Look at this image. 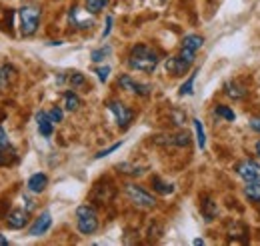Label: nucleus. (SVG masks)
Listing matches in <instances>:
<instances>
[{
  "label": "nucleus",
  "mask_w": 260,
  "mask_h": 246,
  "mask_svg": "<svg viewBox=\"0 0 260 246\" xmlns=\"http://www.w3.org/2000/svg\"><path fill=\"white\" fill-rule=\"evenodd\" d=\"M124 192H126V196L130 198V202L134 206H138V208H154L156 206V198L148 190H144L142 186L126 184L124 186Z\"/></svg>",
  "instance_id": "4"
},
{
  "label": "nucleus",
  "mask_w": 260,
  "mask_h": 246,
  "mask_svg": "<svg viewBox=\"0 0 260 246\" xmlns=\"http://www.w3.org/2000/svg\"><path fill=\"white\" fill-rule=\"evenodd\" d=\"M16 78V68L12 64H4L0 66V90H6Z\"/></svg>",
  "instance_id": "15"
},
{
  "label": "nucleus",
  "mask_w": 260,
  "mask_h": 246,
  "mask_svg": "<svg viewBox=\"0 0 260 246\" xmlns=\"http://www.w3.org/2000/svg\"><path fill=\"white\" fill-rule=\"evenodd\" d=\"M204 44V38L200 34H188L182 38V48H188V50H200Z\"/></svg>",
  "instance_id": "17"
},
{
  "label": "nucleus",
  "mask_w": 260,
  "mask_h": 246,
  "mask_svg": "<svg viewBox=\"0 0 260 246\" xmlns=\"http://www.w3.org/2000/svg\"><path fill=\"white\" fill-rule=\"evenodd\" d=\"M40 6L36 4H24L18 10V18H20V34L22 36H32L40 26Z\"/></svg>",
  "instance_id": "2"
},
{
  "label": "nucleus",
  "mask_w": 260,
  "mask_h": 246,
  "mask_svg": "<svg viewBox=\"0 0 260 246\" xmlns=\"http://www.w3.org/2000/svg\"><path fill=\"white\" fill-rule=\"evenodd\" d=\"M202 214H204V218L210 222V220H214L216 214H218V206H216L210 198H206V200L202 202Z\"/></svg>",
  "instance_id": "18"
},
{
  "label": "nucleus",
  "mask_w": 260,
  "mask_h": 246,
  "mask_svg": "<svg viewBox=\"0 0 260 246\" xmlns=\"http://www.w3.org/2000/svg\"><path fill=\"white\" fill-rule=\"evenodd\" d=\"M244 194L252 202H258L260 204V182H248V186H244Z\"/></svg>",
  "instance_id": "19"
},
{
  "label": "nucleus",
  "mask_w": 260,
  "mask_h": 246,
  "mask_svg": "<svg viewBox=\"0 0 260 246\" xmlns=\"http://www.w3.org/2000/svg\"><path fill=\"white\" fill-rule=\"evenodd\" d=\"M224 93L230 96V98H234V100H240V98H244L246 96V86L242 84V82H238V80H230L226 82V86H224Z\"/></svg>",
  "instance_id": "16"
},
{
  "label": "nucleus",
  "mask_w": 260,
  "mask_h": 246,
  "mask_svg": "<svg viewBox=\"0 0 260 246\" xmlns=\"http://www.w3.org/2000/svg\"><path fill=\"white\" fill-rule=\"evenodd\" d=\"M64 106H66V110H78V106H80L78 94L72 93V90L64 93Z\"/></svg>",
  "instance_id": "20"
},
{
  "label": "nucleus",
  "mask_w": 260,
  "mask_h": 246,
  "mask_svg": "<svg viewBox=\"0 0 260 246\" xmlns=\"http://www.w3.org/2000/svg\"><path fill=\"white\" fill-rule=\"evenodd\" d=\"M106 106H108V110L114 114L116 124H118L120 128H126V126H130V122L134 120V112L130 110L126 104H122V102H118V100H110Z\"/></svg>",
  "instance_id": "6"
},
{
  "label": "nucleus",
  "mask_w": 260,
  "mask_h": 246,
  "mask_svg": "<svg viewBox=\"0 0 260 246\" xmlns=\"http://www.w3.org/2000/svg\"><path fill=\"white\" fill-rule=\"evenodd\" d=\"M68 82L76 88V86H84V84H86V78H84V74H82V72H76V70H74V72H70V74H68Z\"/></svg>",
  "instance_id": "25"
},
{
  "label": "nucleus",
  "mask_w": 260,
  "mask_h": 246,
  "mask_svg": "<svg viewBox=\"0 0 260 246\" xmlns=\"http://www.w3.org/2000/svg\"><path fill=\"white\" fill-rule=\"evenodd\" d=\"M254 150H256V154H258V156H260V140H258V142H256V146H254Z\"/></svg>",
  "instance_id": "36"
},
{
  "label": "nucleus",
  "mask_w": 260,
  "mask_h": 246,
  "mask_svg": "<svg viewBox=\"0 0 260 246\" xmlns=\"http://www.w3.org/2000/svg\"><path fill=\"white\" fill-rule=\"evenodd\" d=\"M192 64H194L192 60H188V58H184L182 54H178V56L168 58L164 66H166L168 74H172V76H182V74H186V72H188V68H190Z\"/></svg>",
  "instance_id": "9"
},
{
  "label": "nucleus",
  "mask_w": 260,
  "mask_h": 246,
  "mask_svg": "<svg viewBox=\"0 0 260 246\" xmlns=\"http://www.w3.org/2000/svg\"><path fill=\"white\" fill-rule=\"evenodd\" d=\"M76 226L80 234H94L98 230V214L88 204H82L76 208Z\"/></svg>",
  "instance_id": "3"
},
{
  "label": "nucleus",
  "mask_w": 260,
  "mask_h": 246,
  "mask_svg": "<svg viewBox=\"0 0 260 246\" xmlns=\"http://www.w3.org/2000/svg\"><path fill=\"white\" fill-rule=\"evenodd\" d=\"M50 226H52V216H50V212H42V214L32 222L28 234H30V236H42V234H46V232L50 230Z\"/></svg>",
  "instance_id": "12"
},
{
  "label": "nucleus",
  "mask_w": 260,
  "mask_h": 246,
  "mask_svg": "<svg viewBox=\"0 0 260 246\" xmlns=\"http://www.w3.org/2000/svg\"><path fill=\"white\" fill-rule=\"evenodd\" d=\"M0 146H10V140H8V134L6 130L0 126Z\"/></svg>",
  "instance_id": "32"
},
{
  "label": "nucleus",
  "mask_w": 260,
  "mask_h": 246,
  "mask_svg": "<svg viewBox=\"0 0 260 246\" xmlns=\"http://www.w3.org/2000/svg\"><path fill=\"white\" fill-rule=\"evenodd\" d=\"M68 22L72 24V26H76V28H80V30H86V28H92V24H94V18L90 16V12L84 8H78V6H72L70 8V12H68Z\"/></svg>",
  "instance_id": "7"
},
{
  "label": "nucleus",
  "mask_w": 260,
  "mask_h": 246,
  "mask_svg": "<svg viewBox=\"0 0 260 246\" xmlns=\"http://www.w3.org/2000/svg\"><path fill=\"white\" fill-rule=\"evenodd\" d=\"M0 246H8V238L4 234H0Z\"/></svg>",
  "instance_id": "35"
},
{
  "label": "nucleus",
  "mask_w": 260,
  "mask_h": 246,
  "mask_svg": "<svg viewBox=\"0 0 260 246\" xmlns=\"http://www.w3.org/2000/svg\"><path fill=\"white\" fill-rule=\"evenodd\" d=\"M28 208L24 210V208H14V210H10L8 216H6V224L10 226V228H14V230H20V228H24L26 224H28Z\"/></svg>",
  "instance_id": "11"
},
{
  "label": "nucleus",
  "mask_w": 260,
  "mask_h": 246,
  "mask_svg": "<svg viewBox=\"0 0 260 246\" xmlns=\"http://www.w3.org/2000/svg\"><path fill=\"white\" fill-rule=\"evenodd\" d=\"M110 30H112V16L106 18V28H104V32H102V38H106V36L110 34Z\"/></svg>",
  "instance_id": "33"
},
{
  "label": "nucleus",
  "mask_w": 260,
  "mask_h": 246,
  "mask_svg": "<svg viewBox=\"0 0 260 246\" xmlns=\"http://www.w3.org/2000/svg\"><path fill=\"white\" fill-rule=\"evenodd\" d=\"M36 126H38V132H40V134H42L44 138H50V136H52V130H54V122L50 120L48 112L40 110V112L36 114Z\"/></svg>",
  "instance_id": "13"
},
{
  "label": "nucleus",
  "mask_w": 260,
  "mask_h": 246,
  "mask_svg": "<svg viewBox=\"0 0 260 246\" xmlns=\"http://www.w3.org/2000/svg\"><path fill=\"white\" fill-rule=\"evenodd\" d=\"M236 174L248 184V182H260V164L254 160H242L236 164Z\"/></svg>",
  "instance_id": "5"
},
{
  "label": "nucleus",
  "mask_w": 260,
  "mask_h": 246,
  "mask_svg": "<svg viewBox=\"0 0 260 246\" xmlns=\"http://www.w3.org/2000/svg\"><path fill=\"white\" fill-rule=\"evenodd\" d=\"M194 78H196V72H192L190 76H188V80L180 86V96H188V94H192V86H194Z\"/></svg>",
  "instance_id": "27"
},
{
  "label": "nucleus",
  "mask_w": 260,
  "mask_h": 246,
  "mask_svg": "<svg viewBox=\"0 0 260 246\" xmlns=\"http://www.w3.org/2000/svg\"><path fill=\"white\" fill-rule=\"evenodd\" d=\"M192 124H194V130H196V142H198V148H202V150H204V146H206V134H204L202 122H200L198 118H194Z\"/></svg>",
  "instance_id": "23"
},
{
  "label": "nucleus",
  "mask_w": 260,
  "mask_h": 246,
  "mask_svg": "<svg viewBox=\"0 0 260 246\" xmlns=\"http://www.w3.org/2000/svg\"><path fill=\"white\" fill-rule=\"evenodd\" d=\"M158 52L146 44H136L132 46L128 54V66L132 70H138V72H154L156 66H158Z\"/></svg>",
  "instance_id": "1"
},
{
  "label": "nucleus",
  "mask_w": 260,
  "mask_h": 246,
  "mask_svg": "<svg viewBox=\"0 0 260 246\" xmlns=\"http://www.w3.org/2000/svg\"><path fill=\"white\" fill-rule=\"evenodd\" d=\"M214 112H216L218 116H222L224 120H228V122H232V120H234V112H232L228 106H224V104H218V106L214 108Z\"/></svg>",
  "instance_id": "26"
},
{
  "label": "nucleus",
  "mask_w": 260,
  "mask_h": 246,
  "mask_svg": "<svg viewBox=\"0 0 260 246\" xmlns=\"http://www.w3.org/2000/svg\"><path fill=\"white\" fill-rule=\"evenodd\" d=\"M48 116H50V120L56 124V122H62V118H64V112H62V108H58V106H54L50 112H48Z\"/></svg>",
  "instance_id": "28"
},
{
  "label": "nucleus",
  "mask_w": 260,
  "mask_h": 246,
  "mask_svg": "<svg viewBox=\"0 0 260 246\" xmlns=\"http://www.w3.org/2000/svg\"><path fill=\"white\" fill-rule=\"evenodd\" d=\"M6 150H10V146H0V166H4V164H10V160H8V154Z\"/></svg>",
  "instance_id": "31"
},
{
  "label": "nucleus",
  "mask_w": 260,
  "mask_h": 246,
  "mask_svg": "<svg viewBox=\"0 0 260 246\" xmlns=\"http://www.w3.org/2000/svg\"><path fill=\"white\" fill-rule=\"evenodd\" d=\"M154 142H156V144H164V146H178V148H184V146L190 144V136H188V132H176V134L156 136Z\"/></svg>",
  "instance_id": "10"
},
{
  "label": "nucleus",
  "mask_w": 260,
  "mask_h": 246,
  "mask_svg": "<svg viewBox=\"0 0 260 246\" xmlns=\"http://www.w3.org/2000/svg\"><path fill=\"white\" fill-rule=\"evenodd\" d=\"M250 128L260 132V118H252V120H250Z\"/></svg>",
  "instance_id": "34"
},
{
  "label": "nucleus",
  "mask_w": 260,
  "mask_h": 246,
  "mask_svg": "<svg viewBox=\"0 0 260 246\" xmlns=\"http://www.w3.org/2000/svg\"><path fill=\"white\" fill-rule=\"evenodd\" d=\"M122 146V142H116V144H112V146H108V148H104V150H100V152L94 156V158H104V156H108L110 152H114V150H118Z\"/></svg>",
  "instance_id": "30"
},
{
  "label": "nucleus",
  "mask_w": 260,
  "mask_h": 246,
  "mask_svg": "<svg viewBox=\"0 0 260 246\" xmlns=\"http://www.w3.org/2000/svg\"><path fill=\"white\" fill-rule=\"evenodd\" d=\"M118 86H120L122 90H128V93L136 94V96H148V94H150V86H148V84L136 82L128 74H122V76L118 78Z\"/></svg>",
  "instance_id": "8"
},
{
  "label": "nucleus",
  "mask_w": 260,
  "mask_h": 246,
  "mask_svg": "<svg viewBox=\"0 0 260 246\" xmlns=\"http://www.w3.org/2000/svg\"><path fill=\"white\" fill-rule=\"evenodd\" d=\"M152 186H154V190L160 192V194H172V192H174V186L164 182L162 178H158V176L152 178Z\"/></svg>",
  "instance_id": "22"
},
{
  "label": "nucleus",
  "mask_w": 260,
  "mask_h": 246,
  "mask_svg": "<svg viewBox=\"0 0 260 246\" xmlns=\"http://www.w3.org/2000/svg\"><path fill=\"white\" fill-rule=\"evenodd\" d=\"M110 54H112V48L108 44H104V46H100V48L90 52V58H92V62H102L106 56H110Z\"/></svg>",
  "instance_id": "21"
},
{
  "label": "nucleus",
  "mask_w": 260,
  "mask_h": 246,
  "mask_svg": "<svg viewBox=\"0 0 260 246\" xmlns=\"http://www.w3.org/2000/svg\"><path fill=\"white\" fill-rule=\"evenodd\" d=\"M26 186H28V190H30V192L40 194V192H44V190H46V186H48V176H46L44 172H36V174H32V176L28 178Z\"/></svg>",
  "instance_id": "14"
},
{
  "label": "nucleus",
  "mask_w": 260,
  "mask_h": 246,
  "mask_svg": "<svg viewBox=\"0 0 260 246\" xmlns=\"http://www.w3.org/2000/svg\"><path fill=\"white\" fill-rule=\"evenodd\" d=\"M94 72H96V76L100 82H106V80H108V74H110V66H100V68H96Z\"/></svg>",
  "instance_id": "29"
},
{
  "label": "nucleus",
  "mask_w": 260,
  "mask_h": 246,
  "mask_svg": "<svg viewBox=\"0 0 260 246\" xmlns=\"http://www.w3.org/2000/svg\"><path fill=\"white\" fill-rule=\"evenodd\" d=\"M106 4H108V0H86V6L84 8L90 14H98V12H102L106 8Z\"/></svg>",
  "instance_id": "24"
}]
</instances>
